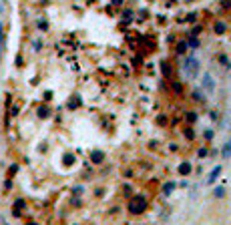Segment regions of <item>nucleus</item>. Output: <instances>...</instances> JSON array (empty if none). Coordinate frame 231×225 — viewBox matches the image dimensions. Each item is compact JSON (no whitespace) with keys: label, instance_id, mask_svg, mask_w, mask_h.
<instances>
[{"label":"nucleus","instance_id":"2","mask_svg":"<svg viewBox=\"0 0 231 225\" xmlns=\"http://www.w3.org/2000/svg\"><path fill=\"white\" fill-rule=\"evenodd\" d=\"M203 84H205L207 92H213V78H211L209 74H205V76H203Z\"/></svg>","mask_w":231,"mask_h":225},{"label":"nucleus","instance_id":"1","mask_svg":"<svg viewBox=\"0 0 231 225\" xmlns=\"http://www.w3.org/2000/svg\"><path fill=\"white\" fill-rule=\"evenodd\" d=\"M183 70H185V74H187L189 78H197V74H199V60L193 58V56H189V58L183 62Z\"/></svg>","mask_w":231,"mask_h":225},{"label":"nucleus","instance_id":"6","mask_svg":"<svg viewBox=\"0 0 231 225\" xmlns=\"http://www.w3.org/2000/svg\"><path fill=\"white\" fill-rule=\"evenodd\" d=\"M215 195H217V197H223V189H215Z\"/></svg>","mask_w":231,"mask_h":225},{"label":"nucleus","instance_id":"3","mask_svg":"<svg viewBox=\"0 0 231 225\" xmlns=\"http://www.w3.org/2000/svg\"><path fill=\"white\" fill-rule=\"evenodd\" d=\"M221 173V167H215L213 171H211V175H209V179H207V183H213L215 179H217V175Z\"/></svg>","mask_w":231,"mask_h":225},{"label":"nucleus","instance_id":"5","mask_svg":"<svg viewBox=\"0 0 231 225\" xmlns=\"http://www.w3.org/2000/svg\"><path fill=\"white\" fill-rule=\"evenodd\" d=\"M92 157H94V161H96V163H98V161H102V159H100V157H102V153H92Z\"/></svg>","mask_w":231,"mask_h":225},{"label":"nucleus","instance_id":"4","mask_svg":"<svg viewBox=\"0 0 231 225\" xmlns=\"http://www.w3.org/2000/svg\"><path fill=\"white\" fill-rule=\"evenodd\" d=\"M229 153H231V143L225 145V149H223V157H229Z\"/></svg>","mask_w":231,"mask_h":225}]
</instances>
